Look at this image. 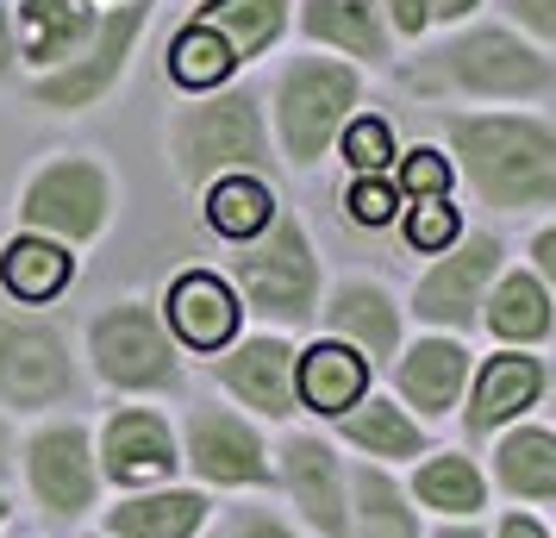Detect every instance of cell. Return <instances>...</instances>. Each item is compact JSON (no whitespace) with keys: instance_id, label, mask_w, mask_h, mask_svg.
Returning a JSON list of instances; mask_svg holds the SVG:
<instances>
[{"instance_id":"obj_1","label":"cell","mask_w":556,"mask_h":538,"mask_svg":"<svg viewBox=\"0 0 556 538\" xmlns=\"http://www.w3.org/2000/svg\"><path fill=\"white\" fill-rule=\"evenodd\" d=\"M476 195L501 213L556 207V126L531 113H456L444 120Z\"/></svg>"},{"instance_id":"obj_2","label":"cell","mask_w":556,"mask_h":538,"mask_svg":"<svg viewBox=\"0 0 556 538\" xmlns=\"http://www.w3.org/2000/svg\"><path fill=\"white\" fill-rule=\"evenodd\" d=\"M426 82H444V88H463V95H488V101H531V95L556 88V70L551 57L531 51L519 32L476 26L431 57Z\"/></svg>"},{"instance_id":"obj_3","label":"cell","mask_w":556,"mask_h":538,"mask_svg":"<svg viewBox=\"0 0 556 538\" xmlns=\"http://www.w3.org/2000/svg\"><path fill=\"white\" fill-rule=\"evenodd\" d=\"M356 88H363L356 70L331 63V57H306L281 76V145L294 163H313L338 138V126L356 107Z\"/></svg>"},{"instance_id":"obj_4","label":"cell","mask_w":556,"mask_h":538,"mask_svg":"<svg viewBox=\"0 0 556 538\" xmlns=\"http://www.w3.org/2000/svg\"><path fill=\"white\" fill-rule=\"evenodd\" d=\"M238 288L251 295L256 313H276V320H306L313 313V251H306V232L294 220H269V238L251 257H238Z\"/></svg>"},{"instance_id":"obj_5","label":"cell","mask_w":556,"mask_h":538,"mask_svg":"<svg viewBox=\"0 0 556 538\" xmlns=\"http://www.w3.org/2000/svg\"><path fill=\"white\" fill-rule=\"evenodd\" d=\"M176 157L188 176H219V170H244L263 157V126H256L251 95H226V101L188 113L176 126Z\"/></svg>"},{"instance_id":"obj_6","label":"cell","mask_w":556,"mask_h":538,"mask_svg":"<svg viewBox=\"0 0 556 538\" xmlns=\"http://www.w3.org/2000/svg\"><path fill=\"white\" fill-rule=\"evenodd\" d=\"M94 363H101L106 383L119 388H163L176 376V358H169V338L151 320V308H113L94 326Z\"/></svg>"},{"instance_id":"obj_7","label":"cell","mask_w":556,"mask_h":538,"mask_svg":"<svg viewBox=\"0 0 556 538\" xmlns=\"http://www.w3.org/2000/svg\"><path fill=\"white\" fill-rule=\"evenodd\" d=\"M494 270H501V238H488V232L463 238L413 295L419 320H431V326H476L481 288L494 283Z\"/></svg>"},{"instance_id":"obj_8","label":"cell","mask_w":556,"mask_h":538,"mask_svg":"<svg viewBox=\"0 0 556 538\" xmlns=\"http://www.w3.org/2000/svg\"><path fill=\"white\" fill-rule=\"evenodd\" d=\"M26 220L31 226H51V232H70V238H88L106 220L101 170H88V163H56V170H45L26 195Z\"/></svg>"},{"instance_id":"obj_9","label":"cell","mask_w":556,"mask_h":538,"mask_svg":"<svg viewBox=\"0 0 556 538\" xmlns=\"http://www.w3.org/2000/svg\"><path fill=\"white\" fill-rule=\"evenodd\" d=\"M70 363L63 345L38 326H0V401L13 408H45L51 395H63Z\"/></svg>"},{"instance_id":"obj_10","label":"cell","mask_w":556,"mask_h":538,"mask_svg":"<svg viewBox=\"0 0 556 538\" xmlns=\"http://www.w3.org/2000/svg\"><path fill=\"white\" fill-rule=\"evenodd\" d=\"M544 395V363L538 358H519V351H501V358L481 363L476 376V395H469V433H494L506 420H519Z\"/></svg>"},{"instance_id":"obj_11","label":"cell","mask_w":556,"mask_h":538,"mask_svg":"<svg viewBox=\"0 0 556 538\" xmlns=\"http://www.w3.org/2000/svg\"><path fill=\"white\" fill-rule=\"evenodd\" d=\"M219 376H226L231 395H244L251 408L263 413H294V351L281 345V338H251V345H238L226 363H219Z\"/></svg>"},{"instance_id":"obj_12","label":"cell","mask_w":556,"mask_h":538,"mask_svg":"<svg viewBox=\"0 0 556 538\" xmlns=\"http://www.w3.org/2000/svg\"><path fill=\"white\" fill-rule=\"evenodd\" d=\"M194 470L213 476V483H263L269 476V463H263V445L244 420H231V413H194Z\"/></svg>"},{"instance_id":"obj_13","label":"cell","mask_w":556,"mask_h":538,"mask_svg":"<svg viewBox=\"0 0 556 538\" xmlns=\"http://www.w3.org/2000/svg\"><path fill=\"white\" fill-rule=\"evenodd\" d=\"M31 488H38L56 513L88 508L94 470H88V445H81L76 426H56V433H45L31 445Z\"/></svg>"},{"instance_id":"obj_14","label":"cell","mask_w":556,"mask_h":538,"mask_svg":"<svg viewBox=\"0 0 556 538\" xmlns=\"http://www.w3.org/2000/svg\"><path fill=\"white\" fill-rule=\"evenodd\" d=\"M463 376H469V351L451 338H419L401 358V395L419 413H451L463 395Z\"/></svg>"},{"instance_id":"obj_15","label":"cell","mask_w":556,"mask_h":538,"mask_svg":"<svg viewBox=\"0 0 556 538\" xmlns=\"http://www.w3.org/2000/svg\"><path fill=\"white\" fill-rule=\"evenodd\" d=\"M138 20H144L138 7L113 13V20L101 26V38L88 45V57H81L76 70H63V76L45 82V101H51V107H81V101H94L106 82L119 76V57H126V45L138 38Z\"/></svg>"},{"instance_id":"obj_16","label":"cell","mask_w":556,"mask_h":538,"mask_svg":"<svg viewBox=\"0 0 556 538\" xmlns=\"http://www.w3.org/2000/svg\"><path fill=\"white\" fill-rule=\"evenodd\" d=\"M169 320L194 351H219L238 333V301H231V288L219 276H181L169 288Z\"/></svg>"},{"instance_id":"obj_17","label":"cell","mask_w":556,"mask_h":538,"mask_svg":"<svg viewBox=\"0 0 556 538\" xmlns=\"http://www.w3.org/2000/svg\"><path fill=\"white\" fill-rule=\"evenodd\" d=\"M288 488H294L301 513L326 538L344 533V483H338V463H331V451L319 438H294L288 445Z\"/></svg>"},{"instance_id":"obj_18","label":"cell","mask_w":556,"mask_h":538,"mask_svg":"<svg viewBox=\"0 0 556 538\" xmlns=\"http://www.w3.org/2000/svg\"><path fill=\"white\" fill-rule=\"evenodd\" d=\"M169 463H176V445L163 433V420H151V413L113 420V433H106V476L113 483H156V476H169Z\"/></svg>"},{"instance_id":"obj_19","label":"cell","mask_w":556,"mask_h":538,"mask_svg":"<svg viewBox=\"0 0 556 538\" xmlns=\"http://www.w3.org/2000/svg\"><path fill=\"white\" fill-rule=\"evenodd\" d=\"M369 388V363L356 358V345H313L301 358V401L313 413H351Z\"/></svg>"},{"instance_id":"obj_20","label":"cell","mask_w":556,"mask_h":538,"mask_svg":"<svg viewBox=\"0 0 556 538\" xmlns=\"http://www.w3.org/2000/svg\"><path fill=\"white\" fill-rule=\"evenodd\" d=\"M326 320H331V333H344L351 345H363L369 358H388V351L401 345V308H394L376 283L338 288V301L326 308Z\"/></svg>"},{"instance_id":"obj_21","label":"cell","mask_w":556,"mask_h":538,"mask_svg":"<svg viewBox=\"0 0 556 538\" xmlns=\"http://www.w3.org/2000/svg\"><path fill=\"white\" fill-rule=\"evenodd\" d=\"M494 476L526 501H556V433H544V426L506 433L501 451H494Z\"/></svg>"},{"instance_id":"obj_22","label":"cell","mask_w":556,"mask_h":538,"mask_svg":"<svg viewBox=\"0 0 556 538\" xmlns=\"http://www.w3.org/2000/svg\"><path fill=\"white\" fill-rule=\"evenodd\" d=\"M556 313H551V288L538 283V276H506L494 288V301H488V333L506 338V345H538V338H551Z\"/></svg>"},{"instance_id":"obj_23","label":"cell","mask_w":556,"mask_h":538,"mask_svg":"<svg viewBox=\"0 0 556 538\" xmlns=\"http://www.w3.org/2000/svg\"><path fill=\"white\" fill-rule=\"evenodd\" d=\"M306 32L351 57H388V32L376 20V0H313L306 7Z\"/></svg>"},{"instance_id":"obj_24","label":"cell","mask_w":556,"mask_h":538,"mask_svg":"<svg viewBox=\"0 0 556 538\" xmlns=\"http://www.w3.org/2000/svg\"><path fill=\"white\" fill-rule=\"evenodd\" d=\"M88 32H94L88 0H26V57H38V63L70 57V45H81Z\"/></svg>"},{"instance_id":"obj_25","label":"cell","mask_w":556,"mask_h":538,"mask_svg":"<svg viewBox=\"0 0 556 538\" xmlns=\"http://www.w3.org/2000/svg\"><path fill=\"white\" fill-rule=\"evenodd\" d=\"M281 13H288V0H213L201 13V26L219 32L231 45V57H256V51L276 45Z\"/></svg>"},{"instance_id":"obj_26","label":"cell","mask_w":556,"mask_h":538,"mask_svg":"<svg viewBox=\"0 0 556 538\" xmlns=\"http://www.w3.org/2000/svg\"><path fill=\"white\" fill-rule=\"evenodd\" d=\"M206 220H213V232H226V238H256V232H269V220H276V201H269V188L256 176H219L213 195H206Z\"/></svg>"},{"instance_id":"obj_27","label":"cell","mask_w":556,"mask_h":538,"mask_svg":"<svg viewBox=\"0 0 556 538\" xmlns=\"http://www.w3.org/2000/svg\"><path fill=\"white\" fill-rule=\"evenodd\" d=\"M206 501L201 495H151V501H126V508H113V533L119 538H188L201 526Z\"/></svg>"},{"instance_id":"obj_28","label":"cell","mask_w":556,"mask_h":538,"mask_svg":"<svg viewBox=\"0 0 556 538\" xmlns=\"http://www.w3.org/2000/svg\"><path fill=\"white\" fill-rule=\"evenodd\" d=\"M0 276H7V288L20 301H51L56 288L70 283V257L56 251V245H45V238H20L0 257Z\"/></svg>"},{"instance_id":"obj_29","label":"cell","mask_w":556,"mask_h":538,"mask_svg":"<svg viewBox=\"0 0 556 538\" xmlns=\"http://www.w3.org/2000/svg\"><path fill=\"white\" fill-rule=\"evenodd\" d=\"M344 438L363 445L369 458H413V451L426 445V433H419L394 401H369V408H356L351 420H344Z\"/></svg>"},{"instance_id":"obj_30","label":"cell","mask_w":556,"mask_h":538,"mask_svg":"<svg viewBox=\"0 0 556 538\" xmlns=\"http://www.w3.org/2000/svg\"><path fill=\"white\" fill-rule=\"evenodd\" d=\"M231 63H238V57H231V45L213 26H201V20L181 32L176 51H169V70H176L181 88H219V82L231 76Z\"/></svg>"},{"instance_id":"obj_31","label":"cell","mask_w":556,"mask_h":538,"mask_svg":"<svg viewBox=\"0 0 556 538\" xmlns=\"http://www.w3.org/2000/svg\"><path fill=\"white\" fill-rule=\"evenodd\" d=\"M356 538H419L401 488L388 483L381 470H363L356 476Z\"/></svg>"},{"instance_id":"obj_32","label":"cell","mask_w":556,"mask_h":538,"mask_svg":"<svg viewBox=\"0 0 556 538\" xmlns=\"http://www.w3.org/2000/svg\"><path fill=\"white\" fill-rule=\"evenodd\" d=\"M419 501L438 513H476L481 508V476L469 458H431L419 470Z\"/></svg>"},{"instance_id":"obj_33","label":"cell","mask_w":556,"mask_h":538,"mask_svg":"<svg viewBox=\"0 0 556 538\" xmlns=\"http://www.w3.org/2000/svg\"><path fill=\"white\" fill-rule=\"evenodd\" d=\"M344 157H351L356 176H381V170L394 163V132H388V120H351Z\"/></svg>"},{"instance_id":"obj_34","label":"cell","mask_w":556,"mask_h":538,"mask_svg":"<svg viewBox=\"0 0 556 538\" xmlns=\"http://www.w3.org/2000/svg\"><path fill=\"white\" fill-rule=\"evenodd\" d=\"M456 232H463V220H456L451 201H419L413 220H406V245L413 251H444V245H456Z\"/></svg>"},{"instance_id":"obj_35","label":"cell","mask_w":556,"mask_h":538,"mask_svg":"<svg viewBox=\"0 0 556 538\" xmlns=\"http://www.w3.org/2000/svg\"><path fill=\"white\" fill-rule=\"evenodd\" d=\"M401 188L413 195V201H451V157H438V151H406Z\"/></svg>"},{"instance_id":"obj_36","label":"cell","mask_w":556,"mask_h":538,"mask_svg":"<svg viewBox=\"0 0 556 538\" xmlns=\"http://www.w3.org/2000/svg\"><path fill=\"white\" fill-rule=\"evenodd\" d=\"M394 207H401V195H394L381 176H356V188H351V220L356 226H388Z\"/></svg>"},{"instance_id":"obj_37","label":"cell","mask_w":556,"mask_h":538,"mask_svg":"<svg viewBox=\"0 0 556 538\" xmlns=\"http://www.w3.org/2000/svg\"><path fill=\"white\" fill-rule=\"evenodd\" d=\"M506 13H513L526 32H538V38L556 45V0H506Z\"/></svg>"},{"instance_id":"obj_38","label":"cell","mask_w":556,"mask_h":538,"mask_svg":"<svg viewBox=\"0 0 556 538\" xmlns=\"http://www.w3.org/2000/svg\"><path fill=\"white\" fill-rule=\"evenodd\" d=\"M388 13H394V26H401L406 38L431 26V0H388Z\"/></svg>"},{"instance_id":"obj_39","label":"cell","mask_w":556,"mask_h":538,"mask_svg":"<svg viewBox=\"0 0 556 538\" xmlns=\"http://www.w3.org/2000/svg\"><path fill=\"white\" fill-rule=\"evenodd\" d=\"M531 257H538V283L556 288V226H544L538 238H531Z\"/></svg>"},{"instance_id":"obj_40","label":"cell","mask_w":556,"mask_h":538,"mask_svg":"<svg viewBox=\"0 0 556 538\" xmlns=\"http://www.w3.org/2000/svg\"><path fill=\"white\" fill-rule=\"evenodd\" d=\"M501 538H544V526H538V520H526V513H506Z\"/></svg>"},{"instance_id":"obj_41","label":"cell","mask_w":556,"mask_h":538,"mask_svg":"<svg viewBox=\"0 0 556 538\" xmlns=\"http://www.w3.org/2000/svg\"><path fill=\"white\" fill-rule=\"evenodd\" d=\"M481 0H431V20H469Z\"/></svg>"},{"instance_id":"obj_42","label":"cell","mask_w":556,"mask_h":538,"mask_svg":"<svg viewBox=\"0 0 556 538\" xmlns=\"http://www.w3.org/2000/svg\"><path fill=\"white\" fill-rule=\"evenodd\" d=\"M238 538H288L276 526V520H244V526H238Z\"/></svg>"},{"instance_id":"obj_43","label":"cell","mask_w":556,"mask_h":538,"mask_svg":"<svg viewBox=\"0 0 556 538\" xmlns=\"http://www.w3.org/2000/svg\"><path fill=\"white\" fill-rule=\"evenodd\" d=\"M438 538H481L476 526H451V533H438Z\"/></svg>"},{"instance_id":"obj_44","label":"cell","mask_w":556,"mask_h":538,"mask_svg":"<svg viewBox=\"0 0 556 538\" xmlns=\"http://www.w3.org/2000/svg\"><path fill=\"white\" fill-rule=\"evenodd\" d=\"M0 63H7V20H0Z\"/></svg>"},{"instance_id":"obj_45","label":"cell","mask_w":556,"mask_h":538,"mask_svg":"<svg viewBox=\"0 0 556 538\" xmlns=\"http://www.w3.org/2000/svg\"><path fill=\"white\" fill-rule=\"evenodd\" d=\"M0 513H7V501H0Z\"/></svg>"}]
</instances>
